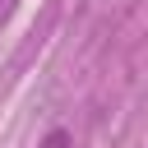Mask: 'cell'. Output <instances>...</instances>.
Returning a JSON list of instances; mask_svg holds the SVG:
<instances>
[{
  "label": "cell",
  "mask_w": 148,
  "mask_h": 148,
  "mask_svg": "<svg viewBox=\"0 0 148 148\" xmlns=\"http://www.w3.org/2000/svg\"><path fill=\"white\" fill-rule=\"evenodd\" d=\"M37 148H74V139H69L65 130H51V134H46V139H42Z\"/></svg>",
  "instance_id": "cell-1"
},
{
  "label": "cell",
  "mask_w": 148,
  "mask_h": 148,
  "mask_svg": "<svg viewBox=\"0 0 148 148\" xmlns=\"http://www.w3.org/2000/svg\"><path fill=\"white\" fill-rule=\"evenodd\" d=\"M18 9V0H0V23H9V14Z\"/></svg>",
  "instance_id": "cell-2"
}]
</instances>
